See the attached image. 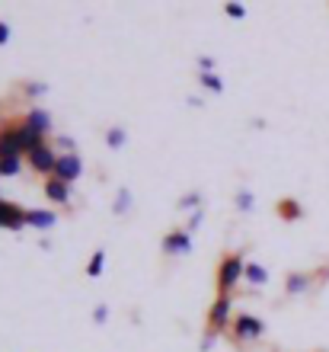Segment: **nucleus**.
<instances>
[{"mask_svg":"<svg viewBox=\"0 0 329 352\" xmlns=\"http://www.w3.org/2000/svg\"><path fill=\"white\" fill-rule=\"evenodd\" d=\"M13 129H16V135H19V141H23V151H36V148H42L45 144V135H38L36 129H29L26 122L19 119V122H13Z\"/></svg>","mask_w":329,"mask_h":352,"instance_id":"12","label":"nucleus"},{"mask_svg":"<svg viewBox=\"0 0 329 352\" xmlns=\"http://www.w3.org/2000/svg\"><path fill=\"white\" fill-rule=\"evenodd\" d=\"M26 164L32 167V173H38V176H55V167H58V151L52 148V144H42V148H36V151H29L26 154Z\"/></svg>","mask_w":329,"mask_h":352,"instance_id":"2","label":"nucleus"},{"mask_svg":"<svg viewBox=\"0 0 329 352\" xmlns=\"http://www.w3.org/2000/svg\"><path fill=\"white\" fill-rule=\"evenodd\" d=\"M163 253L166 256H189V253H192V231H189V228L170 231L163 237Z\"/></svg>","mask_w":329,"mask_h":352,"instance_id":"4","label":"nucleus"},{"mask_svg":"<svg viewBox=\"0 0 329 352\" xmlns=\"http://www.w3.org/2000/svg\"><path fill=\"white\" fill-rule=\"evenodd\" d=\"M19 170H23V157H3L0 160V179H3V176H19Z\"/></svg>","mask_w":329,"mask_h":352,"instance_id":"16","label":"nucleus"},{"mask_svg":"<svg viewBox=\"0 0 329 352\" xmlns=\"http://www.w3.org/2000/svg\"><path fill=\"white\" fill-rule=\"evenodd\" d=\"M278 208H282L284 218H301V208H297V202H282Z\"/></svg>","mask_w":329,"mask_h":352,"instance_id":"23","label":"nucleus"},{"mask_svg":"<svg viewBox=\"0 0 329 352\" xmlns=\"http://www.w3.org/2000/svg\"><path fill=\"white\" fill-rule=\"evenodd\" d=\"M227 324H234V301H230V295H218V301L208 311V327L211 330H224Z\"/></svg>","mask_w":329,"mask_h":352,"instance_id":"5","label":"nucleus"},{"mask_svg":"<svg viewBox=\"0 0 329 352\" xmlns=\"http://www.w3.org/2000/svg\"><path fill=\"white\" fill-rule=\"evenodd\" d=\"M234 333H237V340H247L249 343V340H259L265 333V324L253 314H237L234 317Z\"/></svg>","mask_w":329,"mask_h":352,"instance_id":"7","label":"nucleus"},{"mask_svg":"<svg viewBox=\"0 0 329 352\" xmlns=\"http://www.w3.org/2000/svg\"><path fill=\"white\" fill-rule=\"evenodd\" d=\"M131 208V192L128 189H119V199H115V214H128Z\"/></svg>","mask_w":329,"mask_h":352,"instance_id":"18","label":"nucleus"},{"mask_svg":"<svg viewBox=\"0 0 329 352\" xmlns=\"http://www.w3.org/2000/svg\"><path fill=\"white\" fill-rule=\"evenodd\" d=\"M201 218H205V214H201V208H198V212H192V221H189V231H195V228H198V224H201Z\"/></svg>","mask_w":329,"mask_h":352,"instance_id":"29","label":"nucleus"},{"mask_svg":"<svg viewBox=\"0 0 329 352\" xmlns=\"http://www.w3.org/2000/svg\"><path fill=\"white\" fill-rule=\"evenodd\" d=\"M55 224H58V212H48V208H29L26 228H36V231H52Z\"/></svg>","mask_w":329,"mask_h":352,"instance_id":"10","label":"nucleus"},{"mask_svg":"<svg viewBox=\"0 0 329 352\" xmlns=\"http://www.w3.org/2000/svg\"><path fill=\"white\" fill-rule=\"evenodd\" d=\"M83 176V157L80 154H58V167H55V179L61 183H77Z\"/></svg>","mask_w":329,"mask_h":352,"instance_id":"3","label":"nucleus"},{"mask_svg":"<svg viewBox=\"0 0 329 352\" xmlns=\"http://www.w3.org/2000/svg\"><path fill=\"white\" fill-rule=\"evenodd\" d=\"M102 269H106V250H96V253H93V260H90V266H87V276L100 278Z\"/></svg>","mask_w":329,"mask_h":352,"instance_id":"17","label":"nucleus"},{"mask_svg":"<svg viewBox=\"0 0 329 352\" xmlns=\"http://www.w3.org/2000/svg\"><path fill=\"white\" fill-rule=\"evenodd\" d=\"M48 87L45 84H26V96H45Z\"/></svg>","mask_w":329,"mask_h":352,"instance_id":"24","label":"nucleus"},{"mask_svg":"<svg viewBox=\"0 0 329 352\" xmlns=\"http://www.w3.org/2000/svg\"><path fill=\"white\" fill-rule=\"evenodd\" d=\"M179 205H183V208H195V205H198V192L183 195V199H179ZM195 212H198V208H195Z\"/></svg>","mask_w":329,"mask_h":352,"instance_id":"25","label":"nucleus"},{"mask_svg":"<svg viewBox=\"0 0 329 352\" xmlns=\"http://www.w3.org/2000/svg\"><path fill=\"white\" fill-rule=\"evenodd\" d=\"M45 195H48V202L58 205V208H65V205H71V186L61 183V179H45Z\"/></svg>","mask_w":329,"mask_h":352,"instance_id":"9","label":"nucleus"},{"mask_svg":"<svg viewBox=\"0 0 329 352\" xmlns=\"http://www.w3.org/2000/svg\"><path fill=\"white\" fill-rule=\"evenodd\" d=\"M224 13H227L230 19H243L247 16V7H243V3H224Z\"/></svg>","mask_w":329,"mask_h":352,"instance_id":"20","label":"nucleus"},{"mask_svg":"<svg viewBox=\"0 0 329 352\" xmlns=\"http://www.w3.org/2000/svg\"><path fill=\"white\" fill-rule=\"evenodd\" d=\"M125 141H128V131H125V129H119V125H115V129H109V131H106V144H109L112 151L125 148Z\"/></svg>","mask_w":329,"mask_h":352,"instance_id":"15","label":"nucleus"},{"mask_svg":"<svg viewBox=\"0 0 329 352\" xmlns=\"http://www.w3.org/2000/svg\"><path fill=\"white\" fill-rule=\"evenodd\" d=\"M0 199H3V195H0Z\"/></svg>","mask_w":329,"mask_h":352,"instance_id":"30","label":"nucleus"},{"mask_svg":"<svg viewBox=\"0 0 329 352\" xmlns=\"http://www.w3.org/2000/svg\"><path fill=\"white\" fill-rule=\"evenodd\" d=\"M7 42H10V26L0 23V45H7Z\"/></svg>","mask_w":329,"mask_h":352,"instance_id":"28","label":"nucleus"},{"mask_svg":"<svg viewBox=\"0 0 329 352\" xmlns=\"http://www.w3.org/2000/svg\"><path fill=\"white\" fill-rule=\"evenodd\" d=\"M26 208H19L16 202H7V199H0V228H7V231H23L26 228Z\"/></svg>","mask_w":329,"mask_h":352,"instance_id":"6","label":"nucleus"},{"mask_svg":"<svg viewBox=\"0 0 329 352\" xmlns=\"http://www.w3.org/2000/svg\"><path fill=\"white\" fill-rule=\"evenodd\" d=\"M243 282L253 288H262L265 282H269V272H265L262 263H247V278H243Z\"/></svg>","mask_w":329,"mask_h":352,"instance_id":"14","label":"nucleus"},{"mask_svg":"<svg viewBox=\"0 0 329 352\" xmlns=\"http://www.w3.org/2000/svg\"><path fill=\"white\" fill-rule=\"evenodd\" d=\"M201 87L211 90V93H224V84H220L218 74H201Z\"/></svg>","mask_w":329,"mask_h":352,"instance_id":"19","label":"nucleus"},{"mask_svg":"<svg viewBox=\"0 0 329 352\" xmlns=\"http://www.w3.org/2000/svg\"><path fill=\"white\" fill-rule=\"evenodd\" d=\"M198 71L201 74H214V58H198Z\"/></svg>","mask_w":329,"mask_h":352,"instance_id":"26","label":"nucleus"},{"mask_svg":"<svg viewBox=\"0 0 329 352\" xmlns=\"http://www.w3.org/2000/svg\"><path fill=\"white\" fill-rule=\"evenodd\" d=\"M58 154H77V151H73V138L58 135Z\"/></svg>","mask_w":329,"mask_h":352,"instance_id":"22","label":"nucleus"},{"mask_svg":"<svg viewBox=\"0 0 329 352\" xmlns=\"http://www.w3.org/2000/svg\"><path fill=\"white\" fill-rule=\"evenodd\" d=\"M3 157H26V151H23V141H19L16 129H13V122L0 129V160Z\"/></svg>","mask_w":329,"mask_h":352,"instance_id":"8","label":"nucleus"},{"mask_svg":"<svg viewBox=\"0 0 329 352\" xmlns=\"http://www.w3.org/2000/svg\"><path fill=\"white\" fill-rule=\"evenodd\" d=\"M310 285H313V278L307 276V272H291V276L284 278V288H288L291 295H304Z\"/></svg>","mask_w":329,"mask_h":352,"instance_id":"13","label":"nucleus"},{"mask_svg":"<svg viewBox=\"0 0 329 352\" xmlns=\"http://www.w3.org/2000/svg\"><path fill=\"white\" fill-rule=\"evenodd\" d=\"M243 278H247V260L240 253H227L218 269V292L220 295H230L237 288V282H243Z\"/></svg>","mask_w":329,"mask_h":352,"instance_id":"1","label":"nucleus"},{"mask_svg":"<svg viewBox=\"0 0 329 352\" xmlns=\"http://www.w3.org/2000/svg\"><path fill=\"white\" fill-rule=\"evenodd\" d=\"M237 208L240 212H253V192H247V189L237 192Z\"/></svg>","mask_w":329,"mask_h":352,"instance_id":"21","label":"nucleus"},{"mask_svg":"<svg viewBox=\"0 0 329 352\" xmlns=\"http://www.w3.org/2000/svg\"><path fill=\"white\" fill-rule=\"evenodd\" d=\"M23 122H26L29 129H36L38 135H48V131H52V116H48V109H42V106H29Z\"/></svg>","mask_w":329,"mask_h":352,"instance_id":"11","label":"nucleus"},{"mask_svg":"<svg viewBox=\"0 0 329 352\" xmlns=\"http://www.w3.org/2000/svg\"><path fill=\"white\" fill-rule=\"evenodd\" d=\"M106 317H109V307L100 305L96 307V314H93V320H96V324H106Z\"/></svg>","mask_w":329,"mask_h":352,"instance_id":"27","label":"nucleus"}]
</instances>
